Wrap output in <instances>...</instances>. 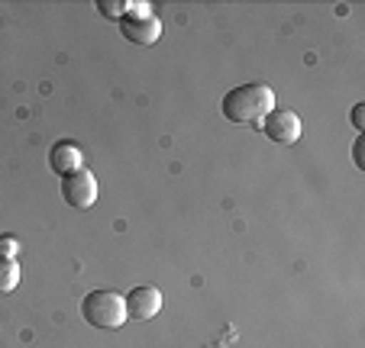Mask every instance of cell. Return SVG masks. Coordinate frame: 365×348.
I'll return each mask as SVG.
<instances>
[{"instance_id":"1","label":"cell","mask_w":365,"mask_h":348,"mask_svg":"<svg viewBox=\"0 0 365 348\" xmlns=\"http://www.w3.org/2000/svg\"><path fill=\"white\" fill-rule=\"evenodd\" d=\"M220 110L230 123L255 126L259 130V123L275 110V90L269 84H236L233 90L223 94Z\"/></svg>"},{"instance_id":"2","label":"cell","mask_w":365,"mask_h":348,"mask_svg":"<svg viewBox=\"0 0 365 348\" xmlns=\"http://www.w3.org/2000/svg\"><path fill=\"white\" fill-rule=\"evenodd\" d=\"M81 316L94 329H120L126 322V297L117 290H91L81 300Z\"/></svg>"},{"instance_id":"3","label":"cell","mask_w":365,"mask_h":348,"mask_svg":"<svg viewBox=\"0 0 365 348\" xmlns=\"http://www.w3.org/2000/svg\"><path fill=\"white\" fill-rule=\"evenodd\" d=\"M259 130L265 132V139H272L278 145H294L301 139V116L294 110H272L259 123Z\"/></svg>"},{"instance_id":"4","label":"cell","mask_w":365,"mask_h":348,"mask_svg":"<svg viewBox=\"0 0 365 348\" xmlns=\"http://www.w3.org/2000/svg\"><path fill=\"white\" fill-rule=\"evenodd\" d=\"M62 200L68 206H75V210H88V206H94L97 178L88 168H81V171H75V174H68V178H62Z\"/></svg>"},{"instance_id":"5","label":"cell","mask_w":365,"mask_h":348,"mask_svg":"<svg viewBox=\"0 0 365 348\" xmlns=\"http://www.w3.org/2000/svg\"><path fill=\"white\" fill-rule=\"evenodd\" d=\"M162 310V290L159 287H133L126 294V320L133 322H149L155 320Z\"/></svg>"},{"instance_id":"6","label":"cell","mask_w":365,"mask_h":348,"mask_svg":"<svg viewBox=\"0 0 365 348\" xmlns=\"http://www.w3.org/2000/svg\"><path fill=\"white\" fill-rule=\"evenodd\" d=\"M120 33L133 46H155L162 39V20L155 14L152 16H123L120 20Z\"/></svg>"},{"instance_id":"7","label":"cell","mask_w":365,"mask_h":348,"mask_svg":"<svg viewBox=\"0 0 365 348\" xmlns=\"http://www.w3.org/2000/svg\"><path fill=\"white\" fill-rule=\"evenodd\" d=\"M48 168L56 171L58 178H68V174L84 168V152L75 142H56L48 152Z\"/></svg>"},{"instance_id":"8","label":"cell","mask_w":365,"mask_h":348,"mask_svg":"<svg viewBox=\"0 0 365 348\" xmlns=\"http://www.w3.org/2000/svg\"><path fill=\"white\" fill-rule=\"evenodd\" d=\"M20 287V265L16 258H0V294H10Z\"/></svg>"},{"instance_id":"9","label":"cell","mask_w":365,"mask_h":348,"mask_svg":"<svg viewBox=\"0 0 365 348\" xmlns=\"http://www.w3.org/2000/svg\"><path fill=\"white\" fill-rule=\"evenodd\" d=\"M97 10H101L107 20H123L126 16V0H97Z\"/></svg>"},{"instance_id":"10","label":"cell","mask_w":365,"mask_h":348,"mask_svg":"<svg viewBox=\"0 0 365 348\" xmlns=\"http://www.w3.org/2000/svg\"><path fill=\"white\" fill-rule=\"evenodd\" d=\"M16 255H20V239L10 236V232H4V236H0V258H16Z\"/></svg>"},{"instance_id":"11","label":"cell","mask_w":365,"mask_h":348,"mask_svg":"<svg viewBox=\"0 0 365 348\" xmlns=\"http://www.w3.org/2000/svg\"><path fill=\"white\" fill-rule=\"evenodd\" d=\"M155 10H152L149 0H126V16H152Z\"/></svg>"},{"instance_id":"12","label":"cell","mask_w":365,"mask_h":348,"mask_svg":"<svg viewBox=\"0 0 365 348\" xmlns=\"http://www.w3.org/2000/svg\"><path fill=\"white\" fill-rule=\"evenodd\" d=\"M362 113H365V103H356V107H352V126H356L359 132H362V126H365Z\"/></svg>"},{"instance_id":"13","label":"cell","mask_w":365,"mask_h":348,"mask_svg":"<svg viewBox=\"0 0 365 348\" xmlns=\"http://www.w3.org/2000/svg\"><path fill=\"white\" fill-rule=\"evenodd\" d=\"M362 142H365V139L359 136L356 145H352V162H356V168H362Z\"/></svg>"}]
</instances>
